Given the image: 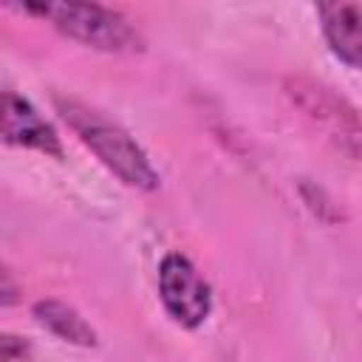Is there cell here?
Here are the masks:
<instances>
[{
	"mask_svg": "<svg viewBox=\"0 0 362 362\" xmlns=\"http://www.w3.org/2000/svg\"><path fill=\"white\" fill-rule=\"evenodd\" d=\"M57 110L59 116L68 122V127L76 133V139L127 187L153 192L158 189V173L150 164L147 153L139 147V141L119 127L116 122L105 119L102 113H96L93 107H88L85 102L76 99H57Z\"/></svg>",
	"mask_w": 362,
	"mask_h": 362,
	"instance_id": "cell-1",
	"label": "cell"
},
{
	"mask_svg": "<svg viewBox=\"0 0 362 362\" xmlns=\"http://www.w3.org/2000/svg\"><path fill=\"white\" fill-rule=\"evenodd\" d=\"M23 8L45 17L65 37L99 51L124 54L144 48V40L136 25L124 14L99 3H28Z\"/></svg>",
	"mask_w": 362,
	"mask_h": 362,
	"instance_id": "cell-2",
	"label": "cell"
},
{
	"mask_svg": "<svg viewBox=\"0 0 362 362\" xmlns=\"http://www.w3.org/2000/svg\"><path fill=\"white\" fill-rule=\"evenodd\" d=\"M286 93L337 150L362 161V113L345 96L311 76H288Z\"/></svg>",
	"mask_w": 362,
	"mask_h": 362,
	"instance_id": "cell-3",
	"label": "cell"
},
{
	"mask_svg": "<svg viewBox=\"0 0 362 362\" xmlns=\"http://www.w3.org/2000/svg\"><path fill=\"white\" fill-rule=\"evenodd\" d=\"M158 297L167 314L181 328H198L212 311L209 283L198 274L192 260L181 252H170L158 263Z\"/></svg>",
	"mask_w": 362,
	"mask_h": 362,
	"instance_id": "cell-4",
	"label": "cell"
},
{
	"mask_svg": "<svg viewBox=\"0 0 362 362\" xmlns=\"http://www.w3.org/2000/svg\"><path fill=\"white\" fill-rule=\"evenodd\" d=\"M3 141L62 158V144L57 130L40 116V110L25 96L14 90L3 93Z\"/></svg>",
	"mask_w": 362,
	"mask_h": 362,
	"instance_id": "cell-5",
	"label": "cell"
},
{
	"mask_svg": "<svg viewBox=\"0 0 362 362\" xmlns=\"http://www.w3.org/2000/svg\"><path fill=\"white\" fill-rule=\"evenodd\" d=\"M322 37L337 59L362 71V6L356 3H317Z\"/></svg>",
	"mask_w": 362,
	"mask_h": 362,
	"instance_id": "cell-6",
	"label": "cell"
},
{
	"mask_svg": "<svg viewBox=\"0 0 362 362\" xmlns=\"http://www.w3.org/2000/svg\"><path fill=\"white\" fill-rule=\"evenodd\" d=\"M31 311H34V320L42 328H48L54 337H59V339H65L71 345H79V348H93L96 345V331L68 303H62V300H40V303H34Z\"/></svg>",
	"mask_w": 362,
	"mask_h": 362,
	"instance_id": "cell-7",
	"label": "cell"
},
{
	"mask_svg": "<svg viewBox=\"0 0 362 362\" xmlns=\"http://www.w3.org/2000/svg\"><path fill=\"white\" fill-rule=\"evenodd\" d=\"M23 356H28V342L14 337V334H3L0 337V359L14 362V359H23Z\"/></svg>",
	"mask_w": 362,
	"mask_h": 362,
	"instance_id": "cell-8",
	"label": "cell"
},
{
	"mask_svg": "<svg viewBox=\"0 0 362 362\" xmlns=\"http://www.w3.org/2000/svg\"><path fill=\"white\" fill-rule=\"evenodd\" d=\"M3 303H6V305L14 303V286H11V272H8V269L3 272Z\"/></svg>",
	"mask_w": 362,
	"mask_h": 362,
	"instance_id": "cell-9",
	"label": "cell"
}]
</instances>
